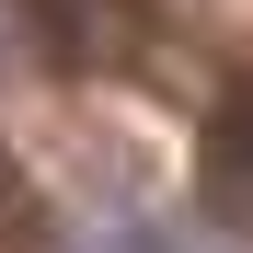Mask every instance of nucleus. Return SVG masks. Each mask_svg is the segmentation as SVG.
Returning <instances> with one entry per match:
<instances>
[{"mask_svg":"<svg viewBox=\"0 0 253 253\" xmlns=\"http://www.w3.org/2000/svg\"><path fill=\"white\" fill-rule=\"evenodd\" d=\"M207 184H219L230 207H253V104L219 115V138H207Z\"/></svg>","mask_w":253,"mask_h":253,"instance_id":"obj_1","label":"nucleus"}]
</instances>
